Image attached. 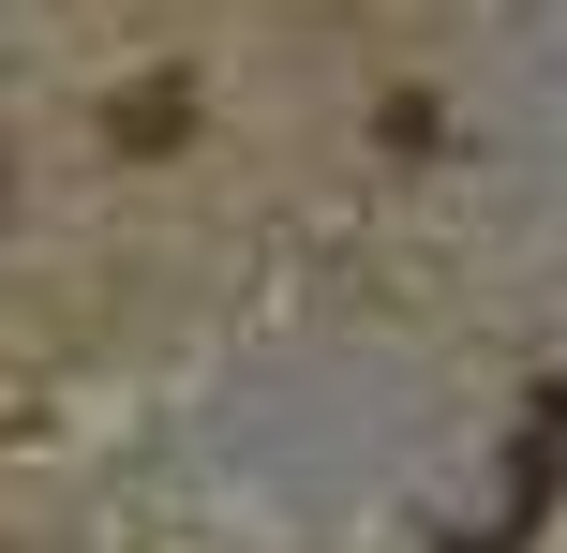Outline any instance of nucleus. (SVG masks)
Here are the masks:
<instances>
[{"instance_id": "obj_1", "label": "nucleus", "mask_w": 567, "mask_h": 553, "mask_svg": "<svg viewBox=\"0 0 567 553\" xmlns=\"http://www.w3.org/2000/svg\"><path fill=\"white\" fill-rule=\"evenodd\" d=\"M179 105H195V90H179V75H150L135 105H120V135H135V150H165V135H179Z\"/></svg>"}]
</instances>
